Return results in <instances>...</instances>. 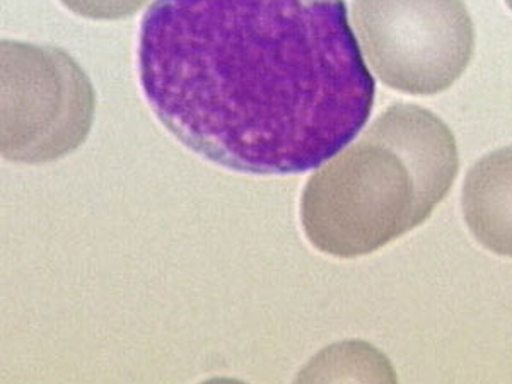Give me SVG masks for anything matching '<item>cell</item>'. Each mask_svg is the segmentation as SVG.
I'll return each instance as SVG.
<instances>
[{
    "instance_id": "cell-4",
    "label": "cell",
    "mask_w": 512,
    "mask_h": 384,
    "mask_svg": "<svg viewBox=\"0 0 512 384\" xmlns=\"http://www.w3.org/2000/svg\"><path fill=\"white\" fill-rule=\"evenodd\" d=\"M94 91L69 53L2 41V156L41 164L64 158L86 140Z\"/></svg>"
},
{
    "instance_id": "cell-2",
    "label": "cell",
    "mask_w": 512,
    "mask_h": 384,
    "mask_svg": "<svg viewBox=\"0 0 512 384\" xmlns=\"http://www.w3.org/2000/svg\"><path fill=\"white\" fill-rule=\"evenodd\" d=\"M458 169V146L441 118L422 106L393 105L306 183V238L338 258L381 250L431 217Z\"/></svg>"
},
{
    "instance_id": "cell-5",
    "label": "cell",
    "mask_w": 512,
    "mask_h": 384,
    "mask_svg": "<svg viewBox=\"0 0 512 384\" xmlns=\"http://www.w3.org/2000/svg\"><path fill=\"white\" fill-rule=\"evenodd\" d=\"M463 216L485 250L512 258V147L483 156L463 185Z\"/></svg>"
},
{
    "instance_id": "cell-1",
    "label": "cell",
    "mask_w": 512,
    "mask_h": 384,
    "mask_svg": "<svg viewBox=\"0 0 512 384\" xmlns=\"http://www.w3.org/2000/svg\"><path fill=\"white\" fill-rule=\"evenodd\" d=\"M142 93L180 144L221 168H321L359 135L376 82L345 0H154Z\"/></svg>"
},
{
    "instance_id": "cell-6",
    "label": "cell",
    "mask_w": 512,
    "mask_h": 384,
    "mask_svg": "<svg viewBox=\"0 0 512 384\" xmlns=\"http://www.w3.org/2000/svg\"><path fill=\"white\" fill-rule=\"evenodd\" d=\"M69 11L81 18L118 21L134 16L149 0H60Z\"/></svg>"
},
{
    "instance_id": "cell-7",
    "label": "cell",
    "mask_w": 512,
    "mask_h": 384,
    "mask_svg": "<svg viewBox=\"0 0 512 384\" xmlns=\"http://www.w3.org/2000/svg\"><path fill=\"white\" fill-rule=\"evenodd\" d=\"M507 7L512 11V0H506Z\"/></svg>"
},
{
    "instance_id": "cell-3",
    "label": "cell",
    "mask_w": 512,
    "mask_h": 384,
    "mask_svg": "<svg viewBox=\"0 0 512 384\" xmlns=\"http://www.w3.org/2000/svg\"><path fill=\"white\" fill-rule=\"evenodd\" d=\"M352 21L376 76L400 93H443L475 52L463 0H352Z\"/></svg>"
}]
</instances>
